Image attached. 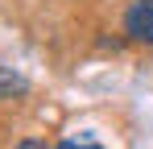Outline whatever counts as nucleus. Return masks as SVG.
Wrapping results in <instances>:
<instances>
[{
	"label": "nucleus",
	"mask_w": 153,
	"mask_h": 149,
	"mask_svg": "<svg viewBox=\"0 0 153 149\" xmlns=\"http://www.w3.org/2000/svg\"><path fill=\"white\" fill-rule=\"evenodd\" d=\"M58 149H103V145H100V141H91V137H79V141H75V137H66Z\"/></svg>",
	"instance_id": "7ed1b4c3"
},
{
	"label": "nucleus",
	"mask_w": 153,
	"mask_h": 149,
	"mask_svg": "<svg viewBox=\"0 0 153 149\" xmlns=\"http://www.w3.org/2000/svg\"><path fill=\"white\" fill-rule=\"evenodd\" d=\"M17 149H50V145L37 141V137H25V141H17Z\"/></svg>",
	"instance_id": "20e7f679"
},
{
	"label": "nucleus",
	"mask_w": 153,
	"mask_h": 149,
	"mask_svg": "<svg viewBox=\"0 0 153 149\" xmlns=\"http://www.w3.org/2000/svg\"><path fill=\"white\" fill-rule=\"evenodd\" d=\"M25 87H29V83L13 71V66H0V95H21Z\"/></svg>",
	"instance_id": "f03ea898"
},
{
	"label": "nucleus",
	"mask_w": 153,
	"mask_h": 149,
	"mask_svg": "<svg viewBox=\"0 0 153 149\" xmlns=\"http://www.w3.org/2000/svg\"><path fill=\"white\" fill-rule=\"evenodd\" d=\"M124 37L137 46H153V0H132L124 8Z\"/></svg>",
	"instance_id": "f257e3e1"
}]
</instances>
